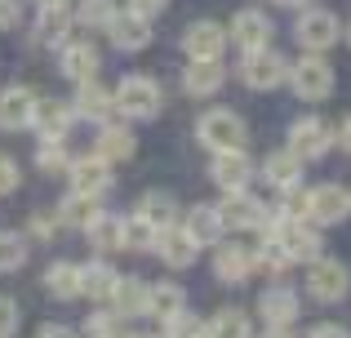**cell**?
Returning a JSON list of instances; mask_svg holds the SVG:
<instances>
[{"instance_id": "46", "label": "cell", "mask_w": 351, "mask_h": 338, "mask_svg": "<svg viewBox=\"0 0 351 338\" xmlns=\"http://www.w3.org/2000/svg\"><path fill=\"white\" fill-rule=\"evenodd\" d=\"M307 338H351V334L343 330V325H316V330H311Z\"/></svg>"}, {"instance_id": "26", "label": "cell", "mask_w": 351, "mask_h": 338, "mask_svg": "<svg viewBox=\"0 0 351 338\" xmlns=\"http://www.w3.org/2000/svg\"><path fill=\"white\" fill-rule=\"evenodd\" d=\"M62 76L67 80H94L98 76V49L89 40H76V45H67L62 49Z\"/></svg>"}, {"instance_id": "3", "label": "cell", "mask_w": 351, "mask_h": 338, "mask_svg": "<svg viewBox=\"0 0 351 338\" xmlns=\"http://www.w3.org/2000/svg\"><path fill=\"white\" fill-rule=\"evenodd\" d=\"M116 112L134 116V121H147V116L160 112V85L147 76H125L116 85Z\"/></svg>"}, {"instance_id": "28", "label": "cell", "mask_w": 351, "mask_h": 338, "mask_svg": "<svg viewBox=\"0 0 351 338\" xmlns=\"http://www.w3.org/2000/svg\"><path fill=\"white\" fill-rule=\"evenodd\" d=\"M134 152H138L134 134H129L125 125H107V121H103V130H98V156L116 165V160H129Z\"/></svg>"}, {"instance_id": "15", "label": "cell", "mask_w": 351, "mask_h": 338, "mask_svg": "<svg viewBox=\"0 0 351 338\" xmlns=\"http://www.w3.org/2000/svg\"><path fill=\"white\" fill-rule=\"evenodd\" d=\"M67 32H71L67 0H40V9H36V40L40 45H62Z\"/></svg>"}, {"instance_id": "38", "label": "cell", "mask_w": 351, "mask_h": 338, "mask_svg": "<svg viewBox=\"0 0 351 338\" xmlns=\"http://www.w3.org/2000/svg\"><path fill=\"white\" fill-rule=\"evenodd\" d=\"M36 165H40V173H67L71 160H67V152L58 147V138H45L40 147H36Z\"/></svg>"}, {"instance_id": "5", "label": "cell", "mask_w": 351, "mask_h": 338, "mask_svg": "<svg viewBox=\"0 0 351 338\" xmlns=\"http://www.w3.org/2000/svg\"><path fill=\"white\" fill-rule=\"evenodd\" d=\"M338 134L329 130V121H320V116H302V121H293L289 130V152L298 160H320L329 147H334Z\"/></svg>"}, {"instance_id": "32", "label": "cell", "mask_w": 351, "mask_h": 338, "mask_svg": "<svg viewBox=\"0 0 351 338\" xmlns=\"http://www.w3.org/2000/svg\"><path fill=\"white\" fill-rule=\"evenodd\" d=\"M120 227H125V218H112V214H94L85 227L89 245L94 250H120Z\"/></svg>"}, {"instance_id": "29", "label": "cell", "mask_w": 351, "mask_h": 338, "mask_svg": "<svg viewBox=\"0 0 351 338\" xmlns=\"http://www.w3.org/2000/svg\"><path fill=\"white\" fill-rule=\"evenodd\" d=\"M182 307H187V298H182L178 285H152L147 289V316H156V321H169Z\"/></svg>"}, {"instance_id": "42", "label": "cell", "mask_w": 351, "mask_h": 338, "mask_svg": "<svg viewBox=\"0 0 351 338\" xmlns=\"http://www.w3.org/2000/svg\"><path fill=\"white\" fill-rule=\"evenodd\" d=\"M18 182H23V173H18V165L5 156V152H0V196H5V191H14Z\"/></svg>"}, {"instance_id": "45", "label": "cell", "mask_w": 351, "mask_h": 338, "mask_svg": "<svg viewBox=\"0 0 351 338\" xmlns=\"http://www.w3.org/2000/svg\"><path fill=\"white\" fill-rule=\"evenodd\" d=\"M14 23H18V0H0V32H9Z\"/></svg>"}, {"instance_id": "24", "label": "cell", "mask_w": 351, "mask_h": 338, "mask_svg": "<svg viewBox=\"0 0 351 338\" xmlns=\"http://www.w3.org/2000/svg\"><path fill=\"white\" fill-rule=\"evenodd\" d=\"M112 107H116L112 89H103L98 80H80V89H76V116H85V121H107Z\"/></svg>"}, {"instance_id": "51", "label": "cell", "mask_w": 351, "mask_h": 338, "mask_svg": "<svg viewBox=\"0 0 351 338\" xmlns=\"http://www.w3.org/2000/svg\"><path fill=\"white\" fill-rule=\"evenodd\" d=\"M347 45H351V23H347Z\"/></svg>"}, {"instance_id": "19", "label": "cell", "mask_w": 351, "mask_h": 338, "mask_svg": "<svg viewBox=\"0 0 351 338\" xmlns=\"http://www.w3.org/2000/svg\"><path fill=\"white\" fill-rule=\"evenodd\" d=\"M258 316H263L267 325H293V321H298V294H293L289 285L263 289V298H258Z\"/></svg>"}, {"instance_id": "35", "label": "cell", "mask_w": 351, "mask_h": 338, "mask_svg": "<svg viewBox=\"0 0 351 338\" xmlns=\"http://www.w3.org/2000/svg\"><path fill=\"white\" fill-rule=\"evenodd\" d=\"M138 214H147L156 227H173V196L169 191H147L143 205H138Z\"/></svg>"}, {"instance_id": "11", "label": "cell", "mask_w": 351, "mask_h": 338, "mask_svg": "<svg viewBox=\"0 0 351 338\" xmlns=\"http://www.w3.org/2000/svg\"><path fill=\"white\" fill-rule=\"evenodd\" d=\"M209 178H214L223 191H240V187H249V178H254V165H249L245 147L214 152V160H209Z\"/></svg>"}, {"instance_id": "52", "label": "cell", "mask_w": 351, "mask_h": 338, "mask_svg": "<svg viewBox=\"0 0 351 338\" xmlns=\"http://www.w3.org/2000/svg\"><path fill=\"white\" fill-rule=\"evenodd\" d=\"M129 338H143V334H129Z\"/></svg>"}, {"instance_id": "23", "label": "cell", "mask_w": 351, "mask_h": 338, "mask_svg": "<svg viewBox=\"0 0 351 338\" xmlns=\"http://www.w3.org/2000/svg\"><path fill=\"white\" fill-rule=\"evenodd\" d=\"M71 107L67 103H58V98H36V116H32V125L40 130V138H62L67 134V125H71Z\"/></svg>"}, {"instance_id": "49", "label": "cell", "mask_w": 351, "mask_h": 338, "mask_svg": "<svg viewBox=\"0 0 351 338\" xmlns=\"http://www.w3.org/2000/svg\"><path fill=\"white\" fill-rule=\"evenodd\" d=\"M263 338H293V334H289V325H271V330H267Z\"/></svg>"}, {"instance_id": "27", "label": "cell", "mask_w": 351, "mask_h": 338, "mask_svg": "<svg viewBox=\"0 0 351 338\" xmlns=\"http://www.w3.org/2000/svg\"><path fill=\"white\" fill-rule=\"evenodd\" d=\"M112 312L120 321H129V316H147V285L134 276H120L116 294H112Z\"/></svg>"}, {"instance_id": "20", "label": "cell", "mask_w": 351, "mask_h": 338, "mask_svg": "<svg viewBox=\"0 0 351 338\" xmlns=\"http://www.w3.org/2000/svg\"><path fill=\"white\" fill-rule=\"evenodd\" d=\"M223 58H191L187 76H182V89H187L191 98H205V94H218V85H223Z\"/></svg>"}, {"instance_id": "48", "label": "cell", "mask_w": 351, "mask_h": 338, "mask_svg": "<svg viewBox=\"0 0 351 338\" xmlns=\"http://www.w3.org/2000/svg\"><path fill=\"white\" fill-rule=\"evenodd\" d=\"M338 143H343V152H351V116L343 121V130H338Z\"/></svg>"}, {"instance_id": "6", "label": "cell", "mask_w": 351, "mask_h": 338, "mask_svg": "<svg viewBox=\"0 0 351 338\" xmlns=\"http://www.w3.org/2000/svg\"><path fill=\"white\" fill-rule=\"evenodd\" d=\"M200 143L209 152H227V147H245V121L236 112H205L196 125Z\"/></svg>"}, {"instance_id": "22", "label": "cell", "mask_w": 351, "mask_h": 338, "mask_svg": "<svg viewBox=\"0 0 351 338\" xmlns=\"http://www.w3.org/2000/svg\"><path fill=\"white\" fill-rule=\"evenodd\" d=\"M182 232H187L196 245H218V236H223L227 227H223V214H218V205H196L187 218H182Z\"/></svg>"}, {"instance_id": "2", "label": "cell", "mask_w": 351, "mask_h": 338, "mask_svg": "<svg viewBox=\"0 0 351 338\" xmlns=\"http://www.w3.org/2000/svg\"><path fill=\"white\" fill-rule=\"evenodd\" d=\"M289 80H293V94L298 98L316 103V98H329V89H334V67L320 53H307V58L289 62Z\"/></svg>"}, {"instance_id": "12", "label": "cell", "mask_w": 351, "mask_h": 338, "mask_svg": "<svg viewBox=\"0 0 351 338\" xmlns=\"http://www.w3.org/2000/svg\"><path fill=\"white\" fill-rule=\"evenodd\" d=\"M271 32L276 27H271V18H267L263 9H240V14L232 18V32L227 36L249 53V49H267V45H271Z\"/></svg>"}, {"instance_id": "30", "label": "cell", "mask_w": 351, "mask_h": 338, "mask_svg": "<svg viewBox=\"0 0 351 338\" xmlns=\"http://www.w3.org/2000/svg\"><path fill=\"white\" fill-rule=\"evenodd\" d=\"M156 232L160 227L147 214H129L125 227H120V250H147V245H156Z\"/></svg>"}, {"instance_id": "16", "label": "cell", "mask_w": 351, "mask_h": 338, "mask_svg": "<svg viewBox=\"0 0 351 338\" xmlns=\"http://www.w3.org/2000/svg\"><path fill=\"white\" fill-rule=\"evenodd\" d=\"M214 250H218L214 254V276L223 280V285H240V280L254 271V250H249V245H223L218 241Z\"/></svg>"}, {"instance_id": "1", "label": "cell", "mask_w": 351, "mask_h": 338, "mask_svg": "<svg viewBox=\"0 0 351 338\" xmlns=\"http://www.w3.org/2000/svg\"><path fill=\"white\" fill-rule=\"evenodd\" d=\"M351 214V191H343L338 182H325V187H311L307 200H302V218H311L316 227H334Z\"/></svg>"}, {"instance_id": "41", "label": "cell", "mask_w": 351, "mask_h": 338, "mask_svg": "<svg viewBox=\"0 0 351 338\" xmlns=\"http://www.w3.org/2000/svg\"><path fill=\"white\" fill-rule=\"evenodd\" d=\"M14 330H18V303L0 294V338H9Z\"/></svg>"}, {"instance_id": "7", "label": "cell", "mask_w": 351, "mask_h": 338, "mask_svg": "<svg viewBox=\"0 0 351 338\" xmlns=\"http://www.w3.org/2000/svg\"><path fill=\"white\" fill-rule=\"evenodd\" d=\"M293 36H298L302 49L325 53L329 45H338L343 27H338V18L329 14V9H302V18H298V27H293Z\"/></svg>"}, {"instance_id": "33", "label": "cell", "mask_w": 351, "mask_h": 338, "mask_svg": "<svg viewBox=\"0 0 351 338\" xmlns=\"http://www.w3.org/2000/svg\"><path fill=\"white\" fill-rule=\"evenodd\" d=\"M27 254H32V245H27L23 232H0V271H18L27 263Z\"/></svg>"}, {"instance_id": "17", "label": "cell", "mask_w": 351, "mask_h": 338, "mask_svg": "<svg viewBox=\"0 0 351 338\" xmlns=\"http://www.w3.org/2000/svg\"><path fill=\"white\" fill-rule=\"evenodd\" d=\"M182 49H187V58H223L227 32L218 23H191L182 32Z\"/></svg>"}, {"instance_id": "36", "label": "cell", "mask_w": 351, "mask_h": 338, "mask_svg": "<svg viewBox=\"0 0 351 338\" xmlns=\"http://www.w3.org/2000/svg\"><path fill=\"white\" fill-rule=\"evenodd\" d=\"M289 263H293V258L285 254V245L276 241L271 232H267V241H263V245L254 250V267H263V271H285Z\"/></svg>"}, {"instance_id": "14", "label": "cell", "mask_w": 351, "mask_h": 338, "mask_svg": "<svg viewBox=\"0 0 351 338\" xmlns=\"http://www.w3.org/2000/svg\"><path fill=\"white\" fill-rule=\"evenodd\" d=\"M152 250L160 254L165 267H191V263H196V250H200V245L191 241L182 227H160V232H156V245H152Z\"/></svg>"}, {"instance_id": "40", "label": "cell", "mask_w": 351, "mask_h": 338, "mask_svg": "<svg viewBox=\"0 0 351 338\" xmlns=\"http://www.w3.org/2000/svg\"><path fill=\"white\" fill-rule=\"evenodd\" d=\"M58 223H62V209H40V214L32 218V232L40 236V241H49V236L58 232Z\"/></svg>"}, {"instance_id": "18", "label": "cell", "mask_w": 351, "mask_h": 338, "mask_svg": "<svg viewBox=\"0 0 351 338\" xmlns=\"http://www.w3.org/2000/svg\"><path fill=\"white\" fill-rule=\"evenodd\" d=\"M36 116V94L27 85H9L0 94V130H27Z\"/></svg>"}, {"instance_id": "39", "label": "cell", "mask_w": 351, "mask_h": 338, "mask_svg": "<svg viewBox=\"0 0 351 338\" xmlns=\"http://www.w3.org/2000/svg\"><path fill=\"white\" fill-rule=\"evenodd\" d=\"M165 334H169V338H196L200 325H196V316H187V307H182L178 316H169V321H165Z\"/></svg>"}, {"instance_id": "21", "label": "cell", "mask_w": 351, "mask_h": 338, "mask_svg": "<svg viewBox=\"0 0 351 338\" xmlns=\"http://www.w3.org/2000/svg\"><path fill=\"white\" fill-rule=\"evenodd\" d=\"M116 285H120V276H116L112 263L94 258V263H85V267H80V294H85V298H98V303H107V298L116 294Z\"/></svg>"}, {"instance_id": "31", "label": "cell", "mask_w": 351, "mask_h": 338, "mask_svg": "<svg viewBox=\"0 0 351 338\" xmlns=\"http://www.w3.org/2000/svg\"><path fill=\"white\" fill-rule=\"evenodd\" d=\"M45 289H49L53 298H76L80 294V267L76 263H53V267L45 271Z\"/></svg>"}, {"instance_id": "53", "label": "cell", "mask_w": 351, "mask_h": 338, "mask_svg": "<svg viewBox=\"0 0 351 338\" xmlns=\"http://www.w3.org/2000/svg\"><path fill=\"white\" fill-rule=\"evenodd\" d=\"M196 338H209V334H196Z\"/></svg>"}, {"instance_id": "9", "label": "cell", "mask_w": 351, "mask_h": 338, "mask_svg": "<svg viewBox=\"0 0 351 338\" xmlns=\"http://www.w3.org/2000/svg\"><path fill=\"white\" fill-rule=\"evenodd\" d=\"M347 285H351V276H347V267L338 258H316V263H311V271H307L311 298H320V303H338V298L347 294Z\"/></svg>"}, {"instance_id": "25", "label": "cell", "mask_w": 351, "mask_h": 338, "mask_svg": "<svg viewBox=\"0 0 351 338\" xmlns=\"http://www.w3.org/2000/svg\"><path fill=\"white\" fill-rule=\"evenodd\" d=\"M263 178L271 182L276 191H293L302 182V160L293 156V152H276V156L263 160Z\"/></svg>"}, {"instance_id": "43", "label": "cell", "mask_w": 351, "mask_h": 338, "mask_svg": "<svg viewBox=\"0 0 351 338\" xmlns=\"http://www.w3.org/2000/svg\"><path fill=\"white\" fill-rule=\"evenodd\" d=\"M116 321H120L116 312H98L94 321H89V334L94 338H116Z\"/></svg>"}, {"instance_id": "10", "label": "cell", "mask_w": 351, "mask_h": 338, "mask_svg": "<svg viewBox=\"0 0 351 338\" xmlns=\"http://www.w3.org/2000/svg\"><path fill=\"white\" fill-rule=\"evenodd\" d=\"M67 178H71V196H94L98 200L107 187H112V160H103V156L71 160Z\"/></svg>"}, {"instance_id": "8", "label": "cell", "mask_w": 351, "mask_h": 338, "mask_svg": "<svg viewBox=\"0 0 351 338\" xmlns=\"http://www.w3.org/2000/svg\"><path fill=\"white\" fill-rule=\"evenodd\" d=\"M218 214H223V227H232V232H249V227H263L267 223V205L254 196V191H227V200L218 205Z\"/></svg>"}, {"instance_id": "13", "label": "cell", "mask_w": 351, "mask_h": 338, "mask_svg": "<svg viewBox=\"0 0 351 338\" xmlns=\"http://www.w3.org/2000/svg\"><path fill=\"white\" fill-rule=\"evenodd\" d=\"M107 36H112L116 49L138 53V49H147V40H152V18H143V14H134V9H125V14H116L112 23H107Z\"/></svg>"}, {"instance_id": "44", "label": "cell", "mask_w": 351, "mask_h": 338, "mask_svg": "<svg viewBox=\"0 0 351 338\" xmlns=\"http://www.w3.org/2000/svg\"><path fill=\"white\" fill-rule=\"evenodd\" d=\"M169 5V0H129V9L134 14H143V18H152V14H160V9Z\"/></svg>"}, {"instance_id": "50", "label": "cell", "mask_w": 351, "mask_h": 338, "mask_svg": "<svg viewBox=\"0 0 351 338\" xmlns=\"http://www.w3.org/2000/svg\"><path fill=\"white\" fill-rule=\"evenodd\" d=\"M276 5H302V0H276Z\"/></svg>"}, {"instance_id": "37", "label": "cell", "mask_w": 351, "mask_h": 338, "mask_svg": "<svg viewBox=\"0 0 351 338\" xmlns=\"http://www.w3.org/2000/svg\"><path fill=\"white\" fill-rule=\"evenodd\" d=\"M120 14L116 9V0H80V9H76V18L85 27H98V32H107V23Z\"/></svg>"}, {"instance_id": "34", "label": "cell", "mask_w": 351, "mask_h": 338, "mask_svg": "<svg viewBox=\"0 0 351 338\" xmlns=\"http://www.w3.org/2000/svg\"><path fill=\"white\" fill-rule=\"evenodd\" d=\"M249 316L236 312V307H227V312H218L214 321H209V338H249Z\"/></svg>"}, {"instance_id": "4", "label": "cell", "mask_w": 351, "mask_h": 338, "mask_svg": "<svg viewBox=\"0 0 351 338\" xmlns=\"http://www.w3.org/2000/svg\"><path fill=\"white\" fill-rule=\"evenodd\" d=\"M285 76H289V62H285L271 45H267V49H249L245 62H240V80H245L249 89H276V85H285Z\"/></svg>"}, {"instance_id": "47", "label": "cell", "mask_w": 351, "mask_h": 338, "mask_svg": "<svg viewBox=\"0 0 351 338\" xmlns=\"http://www.w3.org/2000/svg\"><path fill=\"white\" fill-rule=\"evenodd\" d=\"M36 338H76V330H67V325H40Z\"/></svg>"}]
</instances>
